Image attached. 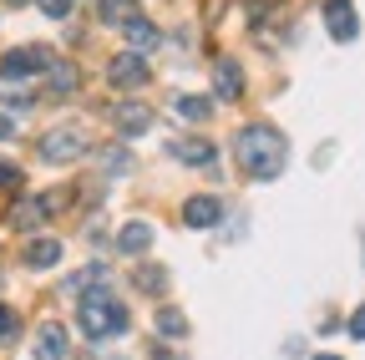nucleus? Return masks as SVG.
Returning a JSON list of instances; mask_svg holds the SVG:
<instances>
[{
    "label": "nucleus",
    "mask_w": 365,
    "mask_h": 360,
    "mask_svg": "<svg viewBox=\"0 0 365 360\" xmlns=\"http://www.w3.org/2000/svg\"><path fill=\"white\" fill-rule=\"evenodd\" d=\"M117 127L127 132V138H137V132H148L153 127V107H143V102H117Z\"/></svg>",
    "instance_id": "nucleus-11"
},
{
    "label": "nucleus",
    "mask_w": 365,
    "mask_h": 360,
    "mask_svg": "<svg viewBox=\"0 0 365 360\" xmlns=\"http://www.w3.org/2000/svg\"><path fill=\"white\" fill-rule=\"evenodd\" d=\"M148 76H153L148 61H143V56H127V51L112 56V66H107V81H112V86H148Z\"/></svg>",
    "instance_id": "nucleus-5"
},
{
    "label": "nucleus",
    "mask_w": 365,
    "mask_h": 360,
    "mask_svg": "<svg viewBox=\"0 0 365 360\" xmlns=\"http://www.w3.org/2000/svg\"><path fill=\"white\" fill-rule=\"evenodd\" d=\"M81 360H127V355H107V350H81Z\"/></svg>",
    "instance_id": "nucleus-25"
},
{
    "label": "nucleus",
    "mask_w": 365,
    "mask_h": 360,
    "mask_svg": "<svg viewBox=\"0 0 365 360\" xmlns=\"http://www.w3.org/2000/svg\"><path fill=\"white\" fill-rule=\"evenodd\" d=\"M56 203H61V198H16V208H11V229H36V223L51 218Z\"/></svg>",
    "instance_id": "nucleus-7"
},
{
    "label": "nucleus",
    "mask_w": 365,
    "mask_h": 360,
    "mask_svg": "<svg viewBox=\"0 0 365 360\" xmlns=\"http://www.w3.org/2000/svg\"><path fill=\"white\" fill-rule=\"evenodd\" d=\"M218 213H223V203H218V198H208V193H198V198L182 203V223H188V229H213Z\"/></svg>",
    "instance_id": "nucleus-8"
},
{
    "label": "nucleus",
    "mask_w": 365,
    "mask_h": 360,
    "mask_svg": "<svg viewBox=\"0 0 365 360\" xmlns=\"http://www.w3.org/2000/svg\"><path fill=\"white\" fill-rule=\"evenodd\" d=\"M36 153H41V163H71V158L86 153V132L81 127H51L36 143Z\"/></svg>",
    "instance_id": "nucleus-3"
},
{
    "label": "nucleus",
    "mask_w": 365,
    "mask_h": 360,
    "mask_svg": "<svg viewBox=\"0 0 365 360\" xmlns=\"http://www.w3.org/2000/svg\"><path fill=\"white\" fill-rule=\"evenodd\" d=\"M46 56L41 46H16V51H6L0 56V81H26V76H36V71H46Z\"/></svg>",
    "instance_id": "nucleus-4"
},
{
    "label": "nucleus",
    "mask_w": 365,
    "mask_h": 360,
    "mask_svg": "<svg viewBox=\"0 0 365 360\" xmlns=\"http://www.w3.org/2000/svg\"><path fill=\"white\" fill-rule=\"evenodd\" d=\"M56 259H61V244H56V239H31V244H26V264H31V269H51Z\"/></svg>",
    "instance_id": "nucleus-15"
},
{
    "label": "nucleus",
    "mask_w": 365,
    "mask_h": 360,
    "mask_svg": "<svg viewBox=\"0 0 365 360\" xmlns=\"http://www.w3.org/2000/svg\"><path fill=\"white\" fill-rule=\"evenodd\" d=\"M168 153H173L178 163H193V168H213V148H208L203 138H173V143H168Z\"/></svg>",
    "instance_id": "nucleus-10"
},
{
    "label": "nucleus",
    "mask_w": 365,
    "mask_h": 360,
    "mask_svg": "<svg viewBox=\"0 0 365 360\" xmlns=\"http://www.w3.org/2000/svg\"><path fill=\"white\" fill-rule=\"evenodd\" d=\"M36 360H66V330L56 320H46L36 330Z\"/></svg>",
    "instance_id": "nucleus-9"
},
{
    "label": "nucleus",
    "mask_w": 365,
    "mask_h": 360,
    "mask_svg": "<svg viewBox=\"0 0 365 360\" xmlns=\"http://www.w3.org/2000/svg\"><path fill=\"white\" fill-rule=\"evenodd\" d=\"M6 340H16V314L0 304V345H6Z\"/></svg>",
    "instance_id": "nucleus-23"
},
{
    "label": "nucleus",
    "mask_w": 365,
    "mask_h": 360,
    "mask_svg": "<svg viewBox=\"0 0 365 360\" xmlns=\"http://www.w3.org/2000/svg\"><path fill=\"white\" fill-rule=\"evenodd\" d=\"M132 284L143 289V294H163V289H168V269H158V264H143V269H132Z\"/></svg>",
    "instance_id": "nucleus-18"
},
{
    "label": "nucleus",
    "mask_w": 365,
    "mask_h": 360,
    "mask_svg": "<svg viewBox=\"0 0 365 360\" xmlns=\"http://www.w3.org/2000/svg\"><path fill=\"white\" fill-rule=\"evenodd\" d=\"M76 325H81L86 340H107V335H122V330L132 325V314L122 309V299H112V294L97 284V289L81 294V304H76Z\"/></svg>",
    "instance_id": "nucleus-2"
},
{
    "label": "nucleus",
    "mask_w": 365,
    "mask_h": 360,
    "mask_svg": "<svg viewBox=\"0 0 365 360\" xmlns=\"http://www.w3.org/2000/svg\"><path fill=\"white\" fill-rule=\"evenodd\" d=\"M213 81H218V97H223V102H239V97H244V71H239V61H218V66H213Z\"/></svg>",
    "instance_id": "nucleus-12"
},
{
    "label": "nucleus",
    "mask_w": 365,
    "mask_h": 360,
    "mask_svg": "<svg viewBox=\"0 0 365 360\" xmlns=\"http://www.w3.org/2000/svg\"><path fill=\"white\" fill-rule=\"evenodd\" d=\"M314 360H340V355H314Z\"/></svg>",
    "instance_id": "nucleus-28"
},
{
    "label": "nucleus",
    "mask_w": 365,
    "mask_h": 360,
    "mask_svg": "<svg viewBox=\"0 0 365 360\" xmlns=\"http://www.w3.org/2000/svg\"><path fill=\"white\" fill-rule=\"evenodd\" d=\"M21 183H26V178H21V168H16V163H0V188L21 193Z\"/></svg>",
    "instance_id": "nucleus-21"
},
{
    "label": "nucleus",
    "mask_w": 365,
    "mask_h": 360,
    "mask_svg": "<svg viewBox=\"0 0 365 360\" xmlns=\"http://www.w3.org/2000/svg\"><path fill=\"white\" fill-rule=\"evenodd\" d=\"M11 132H16V117H6V112H0V138H11Z\"/></svg>",
    "instance_id": "nucleus-26"
},
{
    "label": "nucleus",
    "mask_w": 365,
    "mask_h": 360,
    "mask_svg": "<svg viewBox=\"0 0 365 360\" xmlns=\"http://www.w3.org/2000/svg\"><path fill=\"white\" fill-rule=\"evenodd\" d=\"M158 335H173V340H182V335H188V320H182V314L178 309H158Z\"/></svg>",
    "instance_id": "nucleus-20"
},
{
    "label": "nucleus",
    "mask_w": 365,
    "mask_h": 360,
    "mask_svg": "<svg viewBox=\"0 0 365 360\" xmlns=\"http://www.w3.org/2000/svg\"><path fill=\"white\" fill-rule=\"evenodd\" d=\"M325 26H330V36H335V41H355L360 16H355L350 0H325Z\"/></svg>",
    "instance_id": "nucleus-6"
},
{
    "label": "nucleus",
    "mask_w": 365,
    "mask_h": 360,
    "mask_svg": "<svg viewBox=\"0 0 365 360\" xmlns=\"http://www.w3.org/2000/svg\"><path fill=\"white\" fill-rule=\"evenodd\" d=\"M350 335H355V340H365V304L350 314Z\"/></svg>",
    "instance_id": "nucleus-24"
},
{
    "label": "nucleus",
    "mask_w": 365,
    "mask_h": 360,
    "mask_svg": "<svg viewBox=\"0 0 365 360\" xmlns=\"http://www.w3.org/2000/svg\"><path fill=\"white\" fill-rule=\"evenodd\" d=\"M11 6H16V0H11Z\"/></svg>",
    "instance_id": "nucleus-29"
},
{
    "label": "nucleus",
    "mask_w": 365,
    "mask_h": 360,
    "mask_svg": "<svg viewBox=\"0 0 365 360\" xmlns=\"http://www.w3.org/2000/svg\"><path fill=\"white\" fill-rule=\"evenodd\" d=\"M76 66L71 61H46V92L51 97H66V92H76Z\"/></svg>",
    "instance_id": "nucleus-13"
},
{
    "label": "nucleus",
    "mask_w": 365,
    "mask_h": 360,
    "mask_svg": "<svg viewBox=\"0 0 365 360\" xmlns=\"http://www.w3.org/2000/svg\"><path fill=\"white\" fill-rule=\"evenodd\" d=\"M234 153H239V168H244L249 178H259V183L279 178V173H284V163H289V143H284V132H279V127H269V122H249V127H239Z\"/></svg>",
    "instance_id": "nucleus-1"
},
{
    "label": "nucleus",
    "mask_w": 365,
    "mask_h": 360,
    "mask_svg": "<svg viewBox=\"0 0 365 360\" xmlns=\"http://www.w3.org/2000/svg\"><path fill=\"white\" fill-rule=\"evenodd\" d=\"M153 360H182V355H168V350H158V355H153Z\"/></svg>",
    "instance_id": "nucleus-27"
},
{
    "label": "nucleus",
    "mask_w": 365,
    "mask_h": 360,
    "mask_svg": "<svg viewBox=\"0 0 365 360\" xmlns=\"http://www.w3.org/2000/svg\"><path fill=\"white\" fill-rule=\"evenodd\" d=\"M36 6L51 16V21H66V16H71V0H36Z\"/></svg>",
    "instance_id": "nucleus-22"
},
{
    "label": "nucleus",
    "mask_w": 365,
    "mask_h": 360,
    "mask_svg": "<svg viewBox=\"0 0 365 360\" xmlns=\"http://www.w3.org/2000/svg\"><path fill=\"white\" fill-rule=\"evenodd\" d=\"M97 16H102V26H117V31H122V26L137 16V0H102Z\"/></svg>",
    "instance_id": "nucleus-16"
},
{
    "label": "nucleus",
    "mask_w": 365,
    "mask_h": 360,
    "mask_svg": "<svg viewBox=\"0 0 365 360\" xmlns=\"http://www.w3.org/2000/svg\"><path fill=\"white\" fill-rule=\"evenodd\" d=\"M117 249H122V254H148V249H153V229H148V223H122Z\"/></svg>",
    "instance_id": "nucleus-14"
},
{
    "label": "nucleus",
    "mask_w": 365,
    "mask_h": 360,
    "mask_svg": "<svg viewBox=\"0 0 365 360\" xmlns=\"http://www.w3.org/2000/svg\"><path fill=\"white\" fill-rule=\"evenodd\" d=\"M122 31H127L132 46H158V26H153V21H143V16H132Z\"/></svg>",
    "instance_id": "nucleus-19"
},
{
    "label": "nucleus",
    "mask_w": 365,
    "mask_h": 360,
    "mask_svg": "<svg viewBox=\"0 0 365 360\" xmlns=\"http://www.w3.org/2000/svg\"><path fill=\"white\" fill-rule=\"evenodd\" d=\"M173 112H178L182 122H208L213 97H173Z\"/></svg>",
    "instance_id": "nucleus-17"
}]
</instances>
